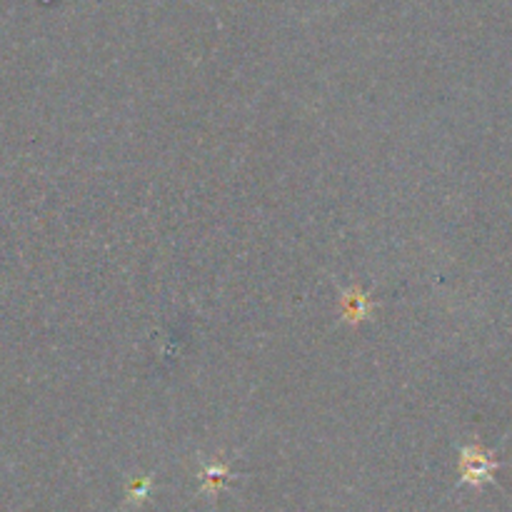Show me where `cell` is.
I'll return each mask as SVG.
<instances>
[{"mask_svg": "<svg viewBox=\"0 0 512 512\" xmlns=\"http://www.w3.org/2000/svg\"><path fill=\"white\" fill-rule=\"evenodd\" d=\"M460 468H463V480L465 483H483L490 478L498 463L490 458L488 450H483L480 443H468L460 450Z\"/></svg>", "mask_w": 512, "mask_h": 512, "instance_id": "obj_1", "label": "cell"}, {"mask_svg": "<svg viewBox=\"0 0 512 512\" xmlns=\"http://www.w3.org/2000/svg\"><path fill=\"white\" fill-rule=\"evenodd\" d=\"M375 303L368 293L358 288V285H350V288L340 290V320L350 325H358L363 320L370 318Z\"/></svg>", "mask_w": 512, "mask_h": 512, "instance_id": "obj_2", "label": "cell"}]
</instances>
